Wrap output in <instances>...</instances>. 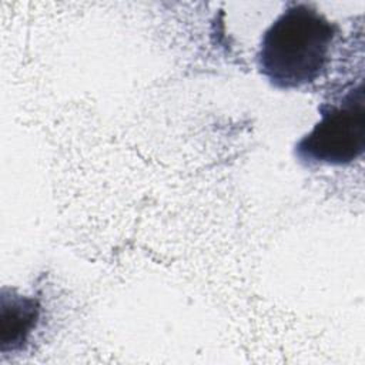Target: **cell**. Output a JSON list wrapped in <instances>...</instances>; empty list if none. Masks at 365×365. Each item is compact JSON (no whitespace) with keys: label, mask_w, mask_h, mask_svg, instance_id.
Here are the masks:
<instances>
[{"label":"cell","mask_w":365,"mask_h":365,"mask_svg":"<svg viewBox=\"0 0 365 365\" xmlns=\"http://www.w3.org/2000/svg\"><path fill=\"white\" fill-rule=\"evenodd\" d=\"M338 26L307 3H291L264 31L257 51L259 73L282 90L315 81L325 70Z\"/></svg>","instance_id":"1"},{"label":"cell","mask_w":365,"mask_h":365,"mask_svg":"<svg viewBox=\"0 0 365 365\" xmlns=\"http://www.w3.org/2000/svg\"><path fill=\"white\" fill-rule=\"evenodd\" d=\"M321 120L295 145L305 164H349L365 150V108L362 86L339 103L321 106Z\"/></svg>","instance_id":"2"}]
</instances>
